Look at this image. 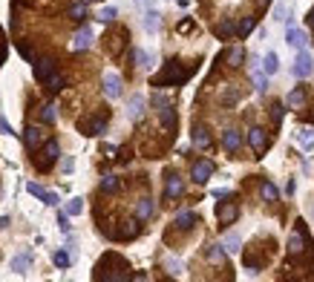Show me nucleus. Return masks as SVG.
<instances>
[{"instance_id":"f8f14e48","label":"nucleus","mask_w":314,"mask_h":282,"mask_svg":"<svg viewBox=\"0 0 314 282\" xmlns=\"http://www.w3.org/2000/svg\"><path fill=\"white\" fill-rule=\"evenodd\" d=\"M26 190H29L32 196H38V199H41L44 204H49V207H55V204H58V193H52V190H44V187L35 185V182H29Z\"/></svg>"},{"instance_id":"2f4dec72","label":"nucleus","mask_w":314,"mask_h":282,"mask_svg":"<svg viewBox=\"0 0 314 282\" xmlns=\"http://www.w3.org/2000/svg\"><path fill=\"white\" fill-rule=\"evenodd\" d=\"M260 193H262V199H265V202H277V187H274V185H271V182H262V190H260Z\"/></svg>"},{"instance_id":"9b49d317","label":"nucleus","mask_w":314,"mask_h":282,"mask_svg":"<svg viewBox=\"0 0 314 282\" xmlns=\"http://www.w3.org/2000/svg\"><path fill=\"white\" fill-rule=\"evenodd\" d=\"M44 138H46V132L41 130V127H26V132H23V141H26V150H32L35 153L41 144H44Z\"/></svg>"},{"instance_id":"72a5a7b5","label":"nucleus","mask_w":314,"mask_h":282,"mask_svg":"<svg viewBox=\"0 0 314 282\" xmlns=\"http://www.w3.org/2000/svg\"><path fill=\"white\" fill-rule=\"evenodd\" d=\"M69 18L72 20H84V18H87V3H84V0H81V3H75V6H69Z\"/></svg>"},{"instance_id":"a878e982","label":"nucleus","mask_w":314,"mask_h":282,"mask_svg":"<svg viewBox=\"0 0 314 282\" xmlns=\"http://www.w3.org/2000/svg\"><path fill=\"white\" fill-rule=\"evenodd\" d=\"M135 216H138V219H150V216H153V202H150V199H142V202H138V204H135Z\"/></svg>"},{"instance_id":"473e14b6","label":"nucleus","mask_w":314,"mask_h":282,"mask_svg":"<svg viewBox=\"0 0 314 282\" xmlns=\"http://www.w3.org/2000/svg\"><path fill=\"white\" fill-rule=\"evenodd\" d=\"M254 89H257V92H265V89H268V78H265V72L254 69Z\"/></svg>"},{"instance_id":"c756f323","label":"nucleus","mask_w":314,"mask_h":282,"mask_svg":"<svg viewBox=\"0 0 314 282\" xmlns=\"http://www.w3.org/2000/svg\"><path fill=\"white\" fill-rule=\"evenodd\" d=\"M254 26H257V18H245V20H239V23H236V35L245 38L248 32H254Z\"/></svg>"},{"instance_id":"f704fd0d","label":"nucleus","mask_w":314,"mask_h":282,"mask_svg":"<svg viewBox=\"0 0 314 282\" xmlns=\"http://www.w3.org/2000/svg\"><path fill=\"white\" fill-rule=\"evenodd\" d=\"M81 210H84V199H72V202H66V216H78Z\"/></svg>"},{"instance_id":"f03ea898","label":"nucleus","mask_w":314,"mask_h":282,"mask_svg":"<svg viewBox=\"0 0 314 282\" xmlns=\"http://www.w3.org/2000/svg\"><path fill=\"white\" fill-rule=\"evenodd\" d=\"M32 66H35V78L41 81L46 89L58 92V89L63 87V75L58 72V63H55L52 58H41V61H35Z\"/></svg>"},{"instance_id":"393cba45","label":"nucleus","mask_w":314,"mask_h":282,"mask_svg":"<svg viewBox=\"0 0 314 282\" xmlns=\"http://www.w3.org/2000/svg\"><path fill=\"white\" fill-rule=\"evenodd\" d=\"M205 256H207V262L225 265V251H222V245H211V248L205 251Z\"/></svg>"},{"instance_id":"a19ab883","label":"nucleus","mask_w":314,"mask_h":282,"mask_svg":"<svg viewBox=\"0 0 314 282\" xmlns=\"http://www.w3.org/2000/svg\"><path fill=\"white\" fill-rule=\"evenodd\" d=\"M271 118H274V124L283 121V104H280V101H274V104H271Z\"/></svg>"},{"instance_id":"4be33fe9","label":"nucleus","mask_w":314,"mask_h":282,"mask_svg":"<svg viewBox=\"0 0 314 282\" xmlns=\"http://www.w3.org/2000/svg\"><path fill=\"white\" fill-rule=\"evenodd\" d=\"M288 107H291V110H300V107L305 104V89L303 87H297V89H291V92H288Z\"/></svg>"},{"instance_id":"412c9836","label":"nucleus","mask_w":314,"mask_h":282,"mask_svg":"<svg viewBox=\"0 0 314 282\" xmlns=\"http://www.w3.org/2000/svg\"><path fill=\"white\" fill-rule=\"evenodd\" d=\"M142 113H144V98L133 95V98H130V104H127V115L135 121V118H142Z\"/></svg>"},{"instance_id":"4c0bfd02","label":"nucleus","mask_w":314,"mask_h":282,"mask_svg":"<svg viewBox=\"0 0 314 282\" xmlns=\"http://www.w3.org/2000/svg\"><path fill=\"white\" fill-rule=\"evenodd\" d=\"M133 61L138 63V66H150V55L142 52V49H135V52H133Z\"/></svg>"},{"instance_id":"4468645a","label":"nucleus","mask_w":314,"mask_h":282,"mask_svg":"<svg viewBox=\"0 0 314 282\" xmlns=\"http://www.w3.org/2000/svg\"><path fill=\"white\" fill-rule=\"evenodd\" d=\"M121 87H124V84H121V78H118L116 72H107V75H104V92H107V98H118L121 95Z\"/></svg>"},{"instance_id":"c85d7f7f","label":"nucleus","mask_w":314,"mask_h":282,"mask_svg":"<svg viewBox=\"0 0 314 282\" xmlns=\"http://www.w3.org/2000/svg\"><path fill=\"white\" fill-rule=\"evenodd\" d=\"M32 265V254H20V256H15V262H12V268L18 273H26V268Z\"/></svg>"},{"instance_id":"dca6fc26","label":"nucleus","mask_w":314,"mask_h":282,"mask_svg":"<svg viewBox=\"0 0 314 282\" xmlns=\"http://www.w3.org/2000/svg\"><path fill=\"white\" fill-rule=\"evenodd\" d=\"M162 107V110H159V118H162V127L167 132H173L176 130V113H173V107L167 104V101H164V104H159Z\"/></svg>"},{"instance_id":"b1692460","label":"nucleus","mask_w":314,"mask_h":282,"mask_svg":"<svg viewBox=\"0 0 314 282\" xmlns=\"http://www.w3.org/2000/svg\"><path fill=\"white\" fill-rule=\"evenodd\" d=\"M159 18H162V15L156 9H147L144 12V29H147V32H159Z\"/></svg>"},{"instance_id":"79ce46f5","label":"nucleus","mask_w":314,"mask_h":282,"mask_svg":"<svg viewBox=\"0 0 314 282\" xmlns=\"http://www.w3.org/2000/svg\"><path fill=\"white\" fill-rule=\"evenodd\" d=\"M225 251H231V254H233V251H239V236H233V233H231V236H228V239H225Z\"/></svg>"},{"instance_id":"a18cd8bd","label":"nucleus","mask_w":314,"mask_h":282,"mask_svg":"<svg viewBox=\"0 0 314 282\" xmlns=\"http://www.w3.org/2000/svg\"><path fill=\"white\" fill-rule=\"evenodd\" d=\"M135 3H138L142 9H150V6H153V3H156V0H135Z\"/></svg>"},{"instance_id":"f3484780","label":"nucleus","mask_w":314,"mask_h":282,"mask_svg":"<svg viewBox=\"0 0 314 282\" xmlns=\"http://www.w3.org/2000/svg\"><path fill=\"white\" fill-rule=\"evenodd\" d=\"M222 147L228 153H236L239 147H242V135L236 130H225V135H222Z\"/></svg>"},{"instance_id":"de8ad7c7","label":"nucleus","mask_w":314,"mask_h":282,"mask_svg":"<svg viewBox=\"0 0 314 282\" xmlns=\"http://www.w3.org/2000/svg\"><path fill=\"white\" fill-rule=\"evenodd\" d=\"M61 167H63V173H72V159H63Z\"/></svg>"},{"instance_id":"7c9ffc66","label":"nucleus","mask_w":314,"mask_h":282,"mask_svg":"<svg viewBox=\"0 0 314 282\" xmlns=\"http://www.w3.org/2000/svg\"><path fill=\"white\" fill-rule=\"evenodd\" d=\"M118 187H121L118 176H104V179H101V190H104V193H116Z\"/></svg>"},{"instance_id":"c9c22d12","label":"nucleus","mask_w":314,"mask_h":282,"mask_svg":"<svg viewBox=\"0 0 314 282\" xmlns=\"http://www.w3.org/2000/svg\"><path fill=\"white\" fill-rule=\"evenodd\" d=\"M41 121H44V124H52V121H55V107H52V104H44V107H41Z\"/></svg>"},{"instance_id":"5701e85b","label":"nucleus","mask_w":314,"mask_h":282,"mask_svg":"<svg viewBox=\"0 0 314 282\" xmlns=\"http://www.w3.org/2000/svg\"><path fill=\"white\" fill-rule=\"evenodd\" d=\"M142 233V225L138 222H124V228L118 230V239H135Z\"/></svg>"},{"instance_id":"8fccbe9b","label":"nucleus","mask_w":314,"mask_h":282,"mask_svg":"<svg viewBox=\"0 0 314 282\" xmlns=\"http://www.w3.org/2000/svg\"><path fill=\"white\" fill-rule=\"evenodd\" d=\"M305 121H311V124H314V113H308V115H305Z\"/></svg>"},{"instance_id":"ddd939ff","label":"nucleus","mask_w":314,"mask_h":282,"mask_svg":"<svg viewBox=\"0 0 314 282\" xmlns=\"http://www.w3.org/2000/svg\"><path fill=\"white\" fill-rule=\"evenodd\" d=\"M182 193H185V182H182L176 173H170V176H167V185H164V199H179Z\"/></svg>"},{"instance_id":"2eb2a0df","label":"nucleus","mask_w":314,"mask_h":282,"mask_svg":"<svg viewBox=\"0 0 314 282\" xmlns=\"http://www.w3.org/2000/svg\"><path fill=\"white\" fill-rule=\"evenodd\" d=\"M286 44L294 46V49H305V32L288 23V29H286Z\"/></svg>"},{"instance_id":"bb28decb","label":"nucleus","mask_w":314,"mask_h":282,"mask_svg":"<svg viewBox=\"0 0 314 282\" xmlns=\"http://www.w3.org/2000/svg\"><path fill=\"white\" fill-rule=\"evenodd\" d=\"M277 69H280V58H277V52H268V55H265V63H262V72H265V75H274Z\"/></svg>"},{"instance_id":"09e8293b","label":"nucleus","mask_w":314,"mask_h":282,"mask_svg":"<svg viewBox=\"0 0 314 282\" xmlns=\"http://www.w3.org/2000/svg\"><path fill=\"white\" fill-rule=\"evenodd\" d=\"M308 23H311V29H314V9L308 12Z\"/></svg>"},{"instance_id":"1a4fd4ad","label":"nucleus","mask_w":314,"mask_h":282,"mask_svg":"<svg viewBox=\"0 0 314 282\" xmlns=\"http://www.w3.org/2000/svg\"><path fill=\"white\" fill-rule=\"evenodd\" d=\"M311 69H314L311 55L305 52V49H300V55H297V61H294V75H297V78H308Z\"/></svg>"},{"instance_id":"423d86ee","label":"nucleus","mask_w":314,"mask_h":282,"mask_svg":"<svg viewBox=\"0 0 314 282\" xmlns=\"http://www.w3.org/2000/svg\"><path fill=\"white\" fill-rule=\"evenodd\" d=\"M236 216H239V204L236 202H222L219 207H216V219H219V225H233Z\"/></svg>"},{"instance_id":"9d476101","label":"nucleus","mask_w":314,"mask_h":282,"mask_svg":"<svg viewBox=\"0 0 314 282\" xmlns=\"http://www.w3.org/2000/svg\"><path fill=\"white\" fill-rule=\"evenodd\" d=\"M248 144L254 147V153H257V156H262V153H265V147H268V135H265V130L254 127V130L248 132Z\"/></svg>"},{"instance_id":"3c124183","label":"nucleus","mask_w":314,"mask_h":282,"mask_svg":"<svg viewBox=\"0 0 314 282\" xmlns=\"http://www.w3.org/2000/svg\"><path fill=\"white\" fill-rule=\"evenodd\" d=\"M260 3H271V0H260Z\"/></svg>"},{"instance_id":"0eeeda50","label":"nucleus","mask_w":314,"mask_h":282,"mask_svg":"<svg viewBox=\"0 0 314 282\" xmlns=\"http://www.w3.org/2000/svg\"><path fill=\"white\" fill-rule=\"evenodd\" d=\"M190 176H193V182H196V185H205L207 179L214 176V161H196V164H193V170H190Z\"/></svg>"},{"instance_id":"6e6552de","label":"nucleus","mask_w":314,"mask_h":282,"mask_svg":"<svg viewBox=\"0 0 314 282\" xmlns=\"http://www.w3.org/2000/svg\"><path fill=\"white\" fill-rule=\"evenodd\" d=\"M90 46H92V29L81 26L75 32V38H72V49H75V52H87Z\"/></svg>"},{"instance_id":"39448f33","label":"nucleus","mask_w":314,"mask_h":282,"mask_svg":"<svg viewBox=\"0 0 314 282\" xmlns=\"http://www.w3.org/2000/svg\"><path fill=\"white\" fill-rule=\"evenodd\" d=\"M305 251V222H297L294 233L288 236V254L291 256H300Z\"/></svg>"},{"instance_id":"6ab92c4d","label":"nucleus","mask_w":314,"mask_h":282,"mask_svg":"<svg viewBox=\"0 0 314 282\" xmlns=\"http://www.w3.org/2000/svg\"><path fill=\"white\" fill-rule=\"evenodd\" d=\"M196 222H199V216H196L193 210H182L179 216H176V222H173V225H176L179 230H190Z\"/></svg>"},{"instance_id":"aec40b11","label":"nucleus","mask_w":314,"mask_h":282,"mask_svg":"<svg viewBox=\"0 0 314 282\" xmlns=\"http://www.w3.org/2000/svg\"><path fill=\"white\" fill-rule=\"evenodd\" d=\"M193 144H196L199 150H207V147H211V135H207V130L202 127V124L193 127Z\"/></svg>"},{"instance_id":"ea45409f","label":"nucleus","mask_w":314,"mask_h":282,"mask_svg":"<svg viewBox=\"0 0 314 282\" xmlns=\"http://www.w3.org/2000/svg\"><path fill=\"white\" fill-rule=\"evenodd\" d=\"M52 259H55V265H58V268H69V254H63V251H58V254H55Z\"/></svg>"},{"instance_id":"58836bf2","label":"nucleus","mask_w":314,"mask_h":282,"mask_svg":"<svg viewBox=\"0 0 314 282\" xmlns=\"http://www.w3.org/2000/svg\"><path fill=\"white\" fill-rule=\"evenodd\" d=\"M300 144H303V147H314V132L311 130H300Z\"/></svg>"},{"instance_id":"cd10ccee","label":"nucleus","mask_w":314,"mask_h":282,"mask_svg":"<svg viewBox=\"0 0 314 282\" xmlns=\"http://www.w3.org/2000/svg\"><path fill=\"white\" fill-rule=\"evenodd\" d=\"M216 35L219 38H233L236 35V23H233V20H222V23L216 26Z\"/></svg>"},{"instance_id":"37998d69","label":"nucleus","mask_w":314,"mask_h":282,"mask_svg":"<svg viewBox=\"0 0 314 282\" xmlns=\"http://www.w3.org/2000/svg\"><path fill=\"white\" fill-rule=\"evenodd\" d=\"M0 132H6V135H12V124L6 121L3 115H0Z\"/></svg>"},{"instance_id":"7ed1b4c3","label":"nucleus","mask_w":314,"mask_h":282,"mask_svg":"<svg viewBox=\"0 0 314 282\" xmlns=\"http://www.w3.org/2000/svg\"><path fill=\"white\" fill-rule=\"evenodd\" d=\"M58 156H61V147H58V141H46L44 150L35 156V167L41 170V173H46V170H52V164L58 161Z\"/></svg>"},{"instance_id":"e433bc0d","label":"nucleus","mask_w":314,"mask_h":282,"mask_svg":"<svg viewBox=\"0 0 314 282\" xmlns=\"http://www.w3.org/2000/svg\"><path fill=\"white\" fill-rule=\"evenodd\" d=\"M116 15H118V12L113 9V6H107V9L98 12V20H101V23H110V20H116Z\"/></svg>"},{"instance_id":"20e7f679","label":"nucleus","mask_w":314,"mask_h":282,"mask_svg":"<svg viewBox=\"0 0 314 282\" xmlns=\"http://www.w3.org/2000/svg\"><path fill=\"white\" fill-rule=\"evenodd\" d=\"M104 127H107V113H98V115H92V118H81L78 121V130L84 135H101Z\"/></svg>"},{"instance_id":"a211bd4d","label":"nucleus","mask_w":314,"mask_h":282,"mask_svg":"<svg viewBox=\"0 0 314 282\" xmlns=\"http://www.w3.org/2000/svg\"><path fill=\"white\" fill-rule=\"evenodd\" d=\"M222 58H225V63H228V66H231V69H236V66H242L245 49H242V46H231V49H228V52H225Z\"/></svg>"},{"instance_id":"49530a36","label":"nucleus","mask_w":314,"mask_h":282,"mask_svg":"<svg viewBox=\"0 0 314 282\" xmlns=\"http://www.w3.org/2000/svg\"><path fill=\"white\" fill-rule=\"evenodd\" d=\"M190 29H193V23H190V20H185V23H179V32H190Z\"/></svg>"},{"instance_id":"603ef678","label":"nucleus","mask_w":314,"mask_h":282,"mask_svg":"<svg viewBox=\"0 0 314 282\" xmlns=\"http://www.w3.org/2000/svg\"><path fill=\"white\" fill-rule=\"evenodd\" d=\"M84 3H92V0H84Z\"/></svg>"},{"instance_id":"c03bdc74","label":"nucleus","mask_w":314,"mask_h":282,"mask_svg":"<svg viewBox=\"0 0 314 282\" xmlns=\"http://www.w3.org/2000/svg\"><path fill=\"white\" fill-rule=\"evenodd\" d=\"M58 225H61V230H69V225H66V213H63V216H58Z\"/></svg>"},{"instance_id":"f257e3e1","label":"nucleus","mask_w":314,"mask_h":282,"mask_svg":"<svg viewBox=\"0 0 314 282\" xmlns=\"http://www.w3.org/2000/svg\"><path fill=\"white\" fill-rule=\"evenodd\" d=\"M196 66H185L182 61H167L159 75H153V87H179L193 75Z\"/></svg>"}]
</instances>
